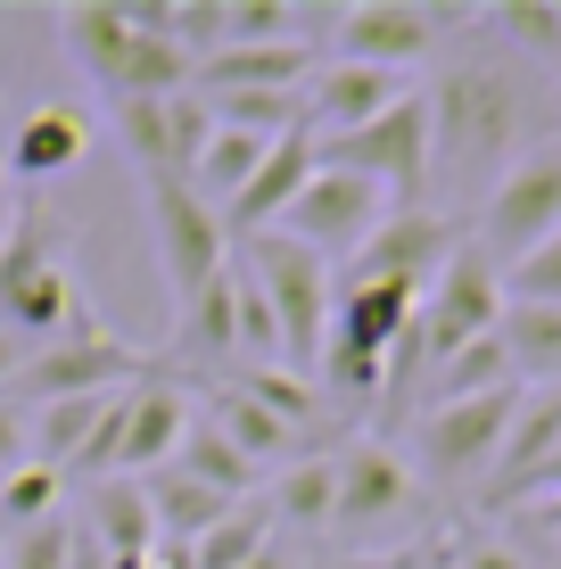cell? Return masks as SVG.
I'll list each match as a JSON object with an SVG mask.
<instances>
[{
  "mask_svg": "<svg viewBox=\"0 0 561 569\" xmlns=\"http://www.w3.org/2000/svg\"><path fill=\"white\" fill-rule=\"evenodd\" d=\"M33 462V429H26V405L17 397H0V479L9 470H26Z\"/></svg>",
  "mask_w": 561,
  "mask_h": 569,
  "instance_id": "obj_37",
  "label": "cell"
},
{
  "mask_svg": "<svg viewBox=\"0 0 561 569\" xmlns=\"http://www.w3.org/2000/svg\"><path fill=\"white\" fill-rule=\"evenodd\" d=\"M0 545H9V528H0Z\"/></svg>",
  "mask_w": 561,
  "mask_h": 569,
  "instance_id": "obj_45",
  "label": "cell"
},
{
  "mask_svg": "<svg viewBox=\"0 0 561 569\" xmlns=\"http://www.w3.org/2000/svg\"><path fill=\"white\" fill-rule=\"evenodd\" d=\"M322 67L314 42H264V50H216L199 58V91L223 100V91H305Z\"/></svg>",
  "mask_w": 561,
  "mask_h": 569,
  "instance_id": "obj_22",
  "label": "cell"
},
{
  "mask_svg": "<svg viewBox=\"0 0 561 569\" xmlns=\"http://www.w3.org/2000/svg\"><path fill=\"white\" fill-rule=\"evenodd\" d=\"M166 470H182V479L216 487V496H231V503H248V496H257V479H264V470L248 462L240 446H231L223 429L207 421V413H190V429H182V455H173Z\"/></svg>",
  "mask_w": 561,
  "mask_h": 569,
  "instance_id": "obj_26",
  "label": "cell"
},
{
  "mask_svg": "<svg viewBox=\"0 0 561 569\" xmlns=\"http://www.w3.org/2000/svg\"><path fill=\"white\" fill-rule=\"evenodd\" d=\"M447 257H454V223L438 207H404V214H389V223H380L372 240L339 264V281H404V289H430Z\"/></svg>",
  "mask_w": 561,
  "mask_h": 569,
  "instance_id": "obj_15",
  "label": "cell"
},
{
  "mask_svg": "<svg viewBox=\"0 0 561 569\" xmlns=\"http://www.w3.org/2000/svg\"><path fill=\"white\" fill-rule=\"evenodd\" d=\"M264 512H273V528H305V537H322L339 512V470L331 455H298V462H281L273 470V487H264Z\"/></svg>",
  "mask_w": 561,
  "mask_h": 569,
  "instance_id": "obj_25",
  "label": "cell"
},
{
  "mask_svg": "<svg viewBox=\"0 0 561 569\" xmlns=\"http://www.w3.org/2000/svg\"><path fill=\"white\" fill-rule=\"evenodd\" d=\"M141 487H149V512H158V545H166V553L199 545L207 528L231 512V496H216V487H199V479H182V470H158V479H141Z\"/></svg>",
  "mask_w": 561,
  "mask_h": 569,
  "instance_id": "obj_27",
  "label": "cell"
},
{
  "mask_svg": "<svg viewBox=\"0 0 561 569\" xmlns=\"http://www.w3.org/2000/svg\"><path fill=\"white\" fill-rule=\"evenodd\" d=\"M108 132L124 141L141 182H190L207 132H216V108H207L199 91H173V100H108Z\"/></svg>",
  "mask_w": 561,
  "mask_h": 569,
  "instance_id": "obj_8",
  "label": "cell"
},
{
  "mask_svg": "<svg viewBox=\"0 0 561 569\" xmlns=\"http://www.w3.org/2000/svg\"><path fill=\"white\" fill-rule=\"evenodd\" d=\"M561 231V141H537L520 149L504 173H495V190L479 199V257L495 272H512L529 248H545Z\"/></svg>",
  "mask_w": 561,
  "mask_h": 569,
  "instance_id": "obj_5",
  "label": "cell"
},
{
  "mask_svg": "<svg viewBox=\"0 0 561 569\" xmlns=\"http://www.w3.org/2000/svg\"><path fill=\"white\" fill-rule=\"evenodd\" d=\"M537 528H561V487H553V496H537Z\"/></svg>",
  "mask_w": 561,
  "mask_h": 569,
  "instance_id": "obj_42",
  "label": "cell"
},
{
  "mask_svg": "<svg viewBox=\"0 0 561 569\" xmlns=\"http://www.w3.org/2000/svg\"><path fill=\"white\" fill-rule=\"evenodd\" d=\"M83 537L100 545L108 569H149L166 553L158 545V512H149V487L141 479H100L83 503Z\"/></svg>",
  "mask_w": 561,
  "mask_h": 569,
  "instance_id": "obj_21",
  "label": "cell"
},
{
  "mask_svg": "<svg viewBox=\"0 0 561 569\" xmlns=\"http://www.w3.org/2000/svg\"><path fill=\"white\" fill-rule=\"evenodd\" d=\"M495 388H520L504 339H471V347H454L447 363H430L421 397H430V405H471V397H495Z\"/></svg>",
  "mask_w": 561,
  "mask_h": 569,
  "instance_id": "obj_29",
  "label": "cell"
},
{
  "mask_svg": "<svg viewBox=\"0 0 561 569\" xmlns=\"http://www.w3.org/2000/svg\"><path fill=\"white\" fill-rule=\"evenodd\" d=\"M447 561H454V569H529L512 545H447Z\"/></svg>",
  "mask_w": 561,
  "mask_h": 569,
  "instance_id": "obj_38",
  "label": "cell"
},
{
  "mask_svg": "<svg viewBox=\"0 0 561 569\" xmlns=\"http://www.w3.org/2000/svg\"><path fill=\"white\" fill-rule=\"evenodd\" d=\"M421 313V289L404 281H339V306H331V339H355L372 356H397V339L413 330Z\"/></svg>",
  "mask_w": 561,
  "mask_h": 569,
  "instance_id": "obj_23",
  "label": "cell"
},
{
  "mask_svg": "<svg viewBox=\"0 0 561 569\" xmlns=\"http://www.w3.org/2000/svg\"><path fill=\"white\" fill-rule=\"evenodd\" d=\"M389 199H380L363 173H339V166H314V182L298 190V207L281 214L273 231H289V240H305L314 257H331V264H347L363 240H372L380 223H389Z\"/></svg>",
  "mask_w": 561,
  "mask_h": 569,
  "instance_id": "obj_12",
  "label": "cell"
},
{
  "mask_svg": "<svg viewBox=\"0 0 561 569\" xmlns=\"http://www.w3.org/2000/svg\"><path fill=\"white\" fill-rule=\"evenodd\" d=\"M182 429H190V380L173 371H149L116 397V470L108 479H158V470L182 455Z\"/></svg>",
  "mask_w": 561,
  "mask_h": 569,
  "instance_id": "obj_13",
  "label": "cell"
},
{
  "mask_svg": "<svg viewBox=\"0 0 561 569\" xmlns=\"http://www.w3.org/2000/svg\"><path fill=\"white\" fill-rule=\"evenodd\" d=\"M495 330H504V272L479 257L471 240H454V257L421 289V347H430V363H447L454 347L495 339Z\"/></svg>",
  "mask_w": 561,
  "mask_h": 569,
  "instance_id": "obj_9",
  "label": "cell"
},
{
  "mask_svg": "<svg viewBox=\"0 0 561 569\" xmlns=\"http://www.w3.org/2000/svg\"><path fill=\"white\" fill-rule=\"evenodd\" d=\"M240 272L264 289V306H273V330H281V363L314 380L322 347H331L339 264H331V257H314L305 240H289V231H257V240H240Z\"/></svg>",
  "mask_w": 561,
  "mask_h": 569,
  "instance_id": "obj_3",
  "label": "cell"
},
{
  "mask_svg": "<svg viewBox=\"0 0 561 569\" xmlns=\"http://www.w3.org/2000/svg\"><path fill=\"white\" fill-rule=\"evenodd\" d=\"M248 569H305V561H298V553H289V545H264V553H257V561H248Z\"/></svg>",
  "mask_w": 561,
  "mask_h": 569,
  "instance_id": "obj_41",
  "label": "cell"
},
{
  "mask_svg": "<svg viewBox=\"0 0 561 569\" xmlns=\"http://www.w3.org/2000/svg\"><path fill=\"white\" fill-rule=\"evenodd\" d=\"M199 363H240V264H223L199 298H182V313H173V347L158 356V371L190 380Z\"/></svg>",
  "mask_w": 561,
  "mask_h": 569,
  "instance_id": "obj_17",
  "label": "cell"
},
{
  "mask_svg": "<svg viewBox=\"0 0 561 569\" xmlns=\"http://www.w3.org/2000/svg\"><path fill=\"white\" fill-rule=\"evenodd\" d=\"M404 74H380V67H347V58H322L314 83H305V132L314 141H339V132L372 124V116H389L404 100Z\"/></svg>",
  "mask_w": 561,
  "mask_h": 569,
  "instance_id": "obj_18",
  "label": "cell"
},
{
  "mask_svg": "<svg viewBox=\"0 0 561 569\" xmlns=\"http://www.w3.org/2000/svg\"><path fill=\"white\" fill-rule=\"evenodd\" d=\"M264 545H273V512L248 496V503H231V512L207 528L199 545H182V553H173V569H248Z\"/></svg>",
  "mask_w": 561,
  "mask_h": 569,
  "instance_id": "obj_30",
  "label": "cell"
},
{
  "mask_svg": "<svg viewBox=\"0 0 561 569\" xmlns=\"http://www.w3.org/2000/svg\"><path fill=\"white\" fill-rule=\"evenodd\" d=\"M504 356L520 388H561V306H504Z\"/></svg>",
  "mask_w": 561,
  "mask_h": 569,
  "instance_id": "obj_28",
  "label": "cell"
},
{
  "mask_svg": "<svg viewBox=\"0 0 561 569\" xmlns=\"http://www.w3.org/2000/svg\"><path fill=\"white\" fill-rule=\"evenodd\" d=\"M479 26L504 42V58H537V67L561 58V0H488Z\"/></svg>",
  "mask_w": 561,
  "mask_h": 569,
  "instance_id": "obj_32",
  "label": "cell"
},
{
  "mask_svg": "<svg viewBox=\"0 0 561 569\" xmlns=\"http://www.w3.org/2000/svg\"><path fill=\"white\" fill-rule=\"evenodd\" d=\"M314 166H339V173H363L397 214L404 207H430V100L404 91L389 116L339 132V141H314Z\"/></svg>",
  "mask_w": 561,
  "mask_h": 569,
  "instance_id": "obj_4",
  "label": "cell"
},
{
  "mask_svg": "<svg viewBox=\"0 0 561 569\" xmlns=\"http://www.w3.org/2000/svg\"><path fill=\"white\" fill-rule=\"evenodd\" d=\"M504 306H561V231L504 272Z\"/></svg>",
  "mask_w": 561,
  "mask_h": 569,
  "instance_id": "obj_36",
  "label": "cell"
},
{
  "mask_svg": "<svg viewBox=\"0 0 561 569\" xmlns=\"http://www.w3.org/2000/svg\"><path fill=\"white\" fill-rule=\"evenodd\" d=\"M58 50L83 67L100 100H116L132 50H141V17H132V0H74V9H58Z\"/></svg>",
  "mask_w": 561,
  "mask_h": 569,
  "instance_id": "obj_16",
  "label": "cell"
},
{
  "mask_svg": "<svg viewBox=\"0 0 561 569\" xmlns=\"http://www.w3.org/2000/svg\"><path fill=\"white\" fill-rule=\"evenodd\" d=\"M0 330H9L17 347L26 339L58 347V339H91V330H100V313H91L74 264L50 248L33 199H17V223H9V240H0Z\"/></svg>",
  "mask_w": 561,
  "mask_h": 569,
  "instance_id": "obj_2",
  "label": "cell"
},
{
  "mask_svg": "<svg viewBox=\"0 0 561 569\" xmlns=\"http://www.w3.org/2000/svg\"><path fill=\"white\" fill-rule=\"evenodd\" d=\"M58 496H67V479L58 470H42V462H26V470H9L0 479V528H42V520H58Z\"/></svg>",
  "mask_w": 561,
  "mask_h": 569,
  "instance_id": "obj_34",
  "label": "cell"
},
{
  "mask_svg": "<svg viewBox=\"0 0 561 569\" xmlns=\"http://www.w3.org/2000/svg\"><path fill=\"white\" fill-rule=\"evenodd\" d=\"M331 470H339V512H331L339 537H372V528H404V520H413L421 479H413V462H404V455L355 438L347 455H331Z\"/></svg>",
  "mask_w": 561,
  "mask_h": 569,
  "instance_id": "obj_14",
  "label": "cell"
},
{
  "mask_svg": "<svg viewBox=\"0 0 561 569\" xmlns=\"http://www.w3.org/2000/svg\"><path fill=\"white\" fill-rule=\"evenodd\" d=\"M380 569H438V545H397V553H380Z\"/></svg>",
  "mask_w": 561,
  "mask_h": 569,
  "instance_id": "obj_39",
  "label": "cell"
},
{
  "mask_svg": "<svg viewBox=\"0 0 561 569\" xmlns=\"http://www.w3.org/2000/svg\"><path fill=\"white\" fill-rule=\"evenodd\" d=\"M223 380L240 388V397H257L264 413H281L289 429H314L322 421V388L305 380V371H289V363H231Z\"/></svg>",
  "mask_w": 561,
  "mask_h": 569,
  "instance_id": "obj_33",
  "label": "cell"
},
{
  "mask_svg": "<svg viewBox=\"0 0 561 569\" xmlns=\"http://www.w3.org/2000/svg\"><path fill=\"white\" fill-rule=\"evenodd\" d=\"M0 190H9V141H0Z\"/></svg>",
  "mask_w": 561,
  "mask_h": 569,
  "instance_id": "obj_44",
  "label": "cell"
},
{
  "mask_svg": "<svg viewBox=\"0 0 561 569\" xmlns=\"http://www.w3.org/2000/svg\"><path fill=\"white\" fill-rule=\"evenodd\" d=\"M421 100H430V190L447 182V190L488 199L495 173L529 141V67L504 50H471Z\"/></svg>",
  "mask_w": 561,
  "mask_h": 569,
  "instance_id": "obj_1",
  "label": "cell"
},
{
  "mask_svg": "<svg viewBox=\"0 0 561 569\" xmlns=\"http://www.w3.org/2000/svg\"><path fill=\"white\" fill-rule=\"evenodd\" d=\"M0 569H74V520L58 512L42 528H17V537L0 545Z\"/></svg>",
  "mask_w": 561,
  "mask_h": 569,
  "instance_id": "obj_35",
  "label": "cell"
},
{
  "mask_svg": "<svg viewBox=\"0 0 561 569\" xmlns=\"http://www.w3.org/2000/svg\"><path fill=\"white\" fill-rule=\"evenodd\" d=\"M91 132H100V124H91V116L74 108V100H50V108H33L26 124L9 132V182L33 199L42 182H58V173H74V166L91 157Z\"/></svg>",
  "mask_w": 561,
  "mask_h": 569,
  "instance_id": "obj_19",
  "label": "cell"
},
{
  "mask_svg": "<svg viewBox=\"0 0 561 569\" xmlns=\"http://www.w3.org/2000/svg\"><path fill=\"white\" fill-rule=\"evenodd\" d=\"M207 421L223 429L231 446H240L257 470H281V462H298V446H305V429H289L281 413H264L257 397H240L231 380H207Z\"/></svg>",
  "mask_w": 561,
  "mask_h": 569,
  "instance_id": "obj_24",
  "label": "cell"
},
{
  "mask_svg": "<svg viewBox=\"0 0 561 569\" xmlns=\"http://www.w3.org/2000/svg\"><path fill=\"white\" fill-rule=\"evenodd\" d=\"M264 149H273V141H257V132H231V124H216V132H207V149H199V166H190V190H199V199L223 214V207L248 190V173L264 166Z\"/></svg>",
  "mask_w": 561,
  "mask_h": 569,
  "instance_id": "obj_31",
  "label": "cell"
},
{
  "mask_svg": "<svg viewBox=\"0 0 561 569\" xmlns=\"http://www.w3.org/2000/svg\"><path fill=\"white\" fill-rule=\"evenodd\" d=\"M314 182V132H281L273 149H264V166L248 173V190L223 207V231L231 240H257V231H273L289 207H298V190Z\"/></svg>",
  "mask_w": 561,
  "mask_h": 569,
  "instance_id": "obj_20",
  "label": "cell"
},
{
  "mask_svg": "<svg viewBox=\"0 0 561 569\" xmlns=\"http://www.w3.org/2000/svg\"><path fill=\"white\" fill-rule=\"evenodd\" d=\"M17 199H26V190H0V240H9V223H17Z\"/></svg>",
  "mask_w": 561,
  "mask_h": 569,
  "instance_id": "obj_43",
  "label": "cell"
},
{
  "mask_svg": "<svg viewBox=\"0 0 561 569\" xmlns=\"http://www.w3.org/2000/svg\"><path fill=\"white\" fill-rule=\"evenodd\" d=\"M141 207H149V231H158V264H166V281H173V306L199 298V289L231 264L223 214L207 207L190 182H141Z\"/></svg>",
  "mask_w": 561,
  "mask_h": 569,
  "instance_id": "obj_10",
  "label": "cell"
},
{
  "mask_svg": "<svg viewBox=\"0 0 561 569\" xmlns=\"http://www.w3.org/2000/svg\"><path fill=\"white\" fill-rule=\"evenodd\" d=\"M158 371V356H141V347L108 339V330H91V339H58L42 347V356H26V371H17L9 397L17 405H58V397H116V388L149 380Z\"/></svg>",
  "mask_w": 561,
  "mask_h": 569,
  "instance_id": "obj_11",
  "label": "cell"
},
{
  "mask_svg": "<svg viewBox=\"0 0 561 569\" xmlns=\"http://www.w3.org/2000/svg\"><path fill=\"white\" fill-rule=\"evenodd\" d=\"M471 9H421V0H339L331 26H322V50L347 58V67H380L404 74L438 50V26H462Z\"/></svg>",
  "mask_w": 561,
  "mask_h": 569,
  "instance_id": "obj_6",
  "label": "cell"
},
{
  "mask_svg": "<svg viewBox=\"0 0 561 569\" xmlns=\"http://www.w3.org/2000/svg\"><path fill=\"white\" fill-rule=\"evenodd\" d=\"M520 413V388H495V397H471V405H430L413 429V479L430 487H471L479 470H495V446Z\"/></svg>",
  "mask_w": 561,
  "mask_h": 569,
  "instance_id": "obj_7",
  "label": "cell"
},
{
  "mask_svg": "<svg viewBox=\"0 0 561 569\" xmlns=\"http://www.w3.org/2000/svg\"><path fill=\"white\" fill-rule=\"evenodd\" d=\"M17 371H26V347H17L9 330H0V397H9V388H17Z\"/></svg>",
  "mask_w": 561,
  "mask_h": 569,
  "instance_id": "obj_40",
  "label": "cell"
}]
</instances>
